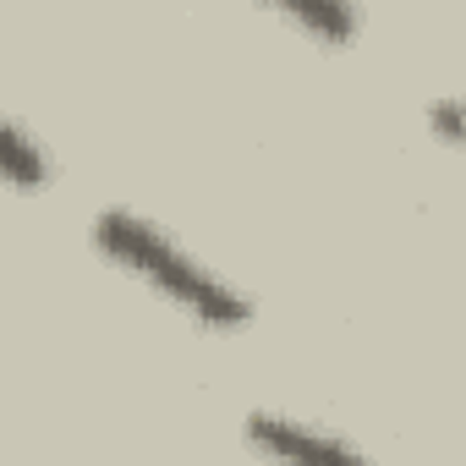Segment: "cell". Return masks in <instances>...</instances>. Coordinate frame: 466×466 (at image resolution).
Listing matches in <instances>:
<instances>
[{"instance_id": "6da1fadb", "label": "cell", "mask_w": 466, "mask_h": 466, "mask_svg": "<svg viewBox=\"0 0 466 466\" xmlns=\"http://www.w3.org/2000/svg\"><path fill=\"white\" fill-rule=\"evenodd\" d=\"M94 242L121 275L143 280L154 297L181 308L192 324H203V329H242V324H253V302L225 275L198 264L176 237H165L154 219H143L132 208H110V214L94 219Z\"/></svg>"}, {"instance_id": "7a4b0ae2", "label": "cell", "mask_w": 466, "mask_h": 466, "mask_svg": "<svg viewBox=\"0 0 466 466\" xmlns=\"http://www.w3.org/2000/svg\"><path fill=\"white\" fill-rule=\"evenodd\" d=\"M248 444L275 461H362V444H351L346 433H329L324 422H302L286 411H253Z\"/></svg>"}, {"instance_id": "3957f363", "label": "cell", "mask_w": 466, "mask_h": 466, "mask_svg": "<svg viewBox=\"0 0 466 466\" xmlns=\"http://www.w3.org/2000/svg\"><path fill=\"white\" fill-rule=\"evenodd\" d=\"M264 6L275 17H286L297 34H308V39H319L329 50H340V45H351L362 34V6L357 0H264Z\"/></svg>"}, {"instance_id": "277c9868", "label": "cell", "mask_w": 466, "mask_h": 466, "mask_svg": "<svg viewBox=\"0 0 466 466\" xmlns=\"http://www.w3.org/2000/svg\"><path fill=\"white\" fill-rule=\"evenodd\" d=\"M0 170H6L12 192H39L50 187V148L28 137L23 121H6V143H0Z\"/></svg>"}, {"instance_id": "5b68a950", "label": "cell", "mask_w": 466, "mask_h": 466, "mask_svg": "<svg viewBox=\"0 0 466 466\" xmlns=\"http://www.w3.org/2000/svg\"><path fill=\"white\" fill-rule=\"evenodd\" d=\"M428 121H433V132H439L444 143H455V148L466 154V105H461V99L433 105V110H428Z\"/></svg>"}]
</instances>
